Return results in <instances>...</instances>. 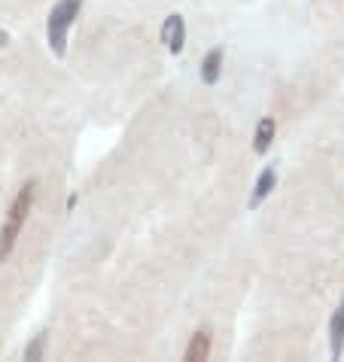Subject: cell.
<instances>
[{"mask_svg": "<svg viewBox=\"0 0 344 362\" xmlns=\"http://www.w3.org/2000/svg\"><path fill=\"white\" fill-rule=\"evenodd\" d=\"M329 354L332 359H341L344 354V298L338 301V308L332 310L329 320Z\"/></svg>", "mask_w": 344, "mask_h": 362, "instance_id": "cell-5", "label": "cell"}, {"mask_svg": "<svg viewBox=\"0 0 344 362\" xmlns=\"http://www.w3.org/2000/svg\"><path fill=\"white\" fill-rule=\"evenodd\" d=\"M161 43H165L174 55L183 52V46H186V22H183V16L174 13V16L165 18V25H161Z\"/></svg>", "mask_w": 344, "mask_h": 362, "instance_id": "cell-3", "label": "cell"}, {"mask_svg": "<svg viewBox=\"0 0 344 362\" xmlns=\"http://www.w3.org/2000/svg\"><path fill=\"white\" fill-rule=\"evenodd\" d=\"M275 186H277V168H275V165H268V168L256 177V186H253V192H250L247 207H250V210H256L262 201H265L271 192H275Z\"/></svg>", "mask_w": 344, "mask_h": 362, "instance_id": "cell-4", "label": "cell"}, {"mask_svg": "<svg viewBox=\"0 0 344 362\" xmlns=\"http://www.w3.org/2000/svg\"><path fill=\"white\" fill-rule=\"evenodd\" d=\"M275 132H277L275 116H265V119H262V122L256 125V134H253V153H256V156H265L268 146H271V140H275Z\"/></svg>", "mask_w": 344, "mask_h": 362, "instance_id": "cell-8", "label": "cell"}, {"mask_svg": "<svg viewBox=\"0 0 344 362\" xmlns=\"http://www.w3.org/2000/svg\"><path fill=\"white\" fill-rule=\"evenodd\" d=\"M34 198H37V183L31 180V183H25L22 189H18L13 204H9L6 219H4V226H0V262H6V259L13 256V250L18 244V235H22L28 216H31Z\"/></svg>", "mask_w": 344, "mask_h": 362, "instance_id": "cell-1", "label": "cell"}, {"mask_svg": "<svg viewBox=\"0 0 344 362\" xmlns=\"http://www.w3.org/2000/svg\"><path fill=\"white\" fill-rule=\"evenodd\" d=\"M222 58H226V52H222L219 46H214L205 58H201V83H205V86H217V83H219Z\"/></svg>", "mask_w": 344, "mask_h": 362, "instance_id": "cell-6", "label": "cell"}, {"mask_svg": "<svg viewBox=\"0 0 344 362\" xmlns=\"http://www.w3.org/2000/svg\"><path fill=\"white\" fill-rule=\"evenodd\" d=\"M83 9V0H58V4L49 9V18H46V40H49V49L62 58L67 52V31L74 25V18L79 16Z\"/></svg>", "mask_w": 344, "mask_h": 362, "instance_id": "cell-2", "label": "cell"}, {"mask_svg": "<svg viewBox=\"0 0 344 362\" xmlns=\"http://www.w3.org/2000/svg\"><path fill=\"white\" fill-rule=\"evenodd\" d=\"M46 341H49V335H46V332H40V335H37V338L31 341V344L25 347V359H43Z\"/></svg>", "mask_w": 344, "mask_h": 362, "instance_id": "cell-9", "label": "cell"}, {"mask_svg": "<svg viewBox=\"0 0 344 362\" xmlns=\"http://www.w3.org/2000/svg\"><path fill=\"white\" fill-rule=\"evenodd\" d=\"M210 332L207 329H198L195 335L189 338V344H186V350H183V359H189V362H201V359H207L210 356Z\"/></svg>", "mask_w": 344, "mask_h": 362, "instance_id": "cell-7", "label": "cell"}]
</instances>
